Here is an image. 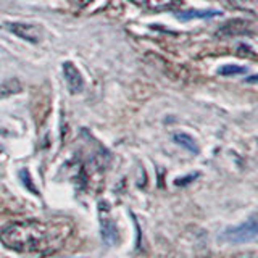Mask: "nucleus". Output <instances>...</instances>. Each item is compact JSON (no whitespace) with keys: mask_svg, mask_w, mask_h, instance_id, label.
Listing matches in <instances>:
<instances>
[{"mask_svg":"<svg viewBox=\"0 0 258 258\" xmlns=\"http://www.w3.org/2000/svg\"><path fill=\"white\" fill-rule=\"evenodd\" d=\"M71 234L73 226L63 220H23L5 226L0 240L20 253H53L67 244Z\"/></svg>","mask_w":258,"mask_h":258,"instance_id":"obj_1","label":"nucleus"},{"mask_svg":"<svg viewBox=\"0 0 258 258\" xmlns=\"http://www.w3.org/2000/svg\"><path fill=\"white\" fill-rule=\"evenodd\" d=\"M258 237V226L256 216L248 218L245 223H242L234 228H228L223 232V240L228 244H247V242H255Z\"/></svg>","mask_w":258,"mask_h":258,"instance_id":"obj_2","label":"nucleus"},{"mask_svg":"<svg viewBox=\"0 0 258 258\" xmlns=\"http://www.w3.org/2000/svg\"><path fill=\"white\" fill-rule=\"evenodd\" d=\"M216 34L220 37H232V36H252L253 28L252 24L244 20H231L224 23L223 26L216 31Z\"/></svg>","mask_w":258,"mask_h":258,"instance_id":"obj_3","label":"nucleus"},{"mask_svg":"<svg viewBox=\"0 0 258 258\" xmlns=\"http://www.w3.org/2000/svg\"><path fill=\"white\" fill-rule=\"evenodd\" d=\"M147 12H174L182 7V0H129Z\"/></svg>","mask_w":258,"mask_h":258,"instance_id":"obj_4","label":"nucleus"},{"mask_svg":"<svg viewBox=\"0 0 258 258\" xmlns=\"http://www.w3.org/2000/svg\"><path fill=\"white\" fill-rule=\"evenodd\" d=\"M5 28L8 31H12L15 36H18L24 40H29V42H39L40 40V28L36 24H26V23H8L5 24Z\"/></svg>","mask_w":258,"mask_h":258,"instance_id":"obj_5","label":"nucleus"},{"mask_svg":"<svg viewBox=\"0 0 258 258\" xmlns=\"http://www.w3.org/2000/svg\"><path fill=\"white\" fill-rule=\"evenodd\" d=\"M63 76L67 79V84L73 94H78L84 89V79L81 76L79 70L71 61H67L63 64Z\"/></svg>","mask_w":258,"mask_h":258,"instance_id":"obj_6","label":"nucleus"},{"mask_svg":"<svg viewBox=\"0 0 258 258\" xmlns=\"http://www.w3.org/2000/svg\"><path fill=\"white\" fill-rule=\"evenodd\" d=\"M100 224H102V239L105 240V244L107 245H113L118 240L116 224L113 223V220L108 215H102Z\"/></svg>","mask_w":258,"mask_h":258,"instance_id":"obj_7","label":"nucleus"},{"mask_svg":"<svg viewBox=\"0 0 258 258\" xmlns=\"http://www.w3.org/2000/svg\"><path fill=\"white\" fill-rule=\"evenodd\" d=\"M228 4L237 10L242 12H248L252 15H256V8H258V0H228Z\"/></svg>","mask_w":258,"mask_h":258,"instance_id":"obj_8","label":"nucleus"},{"mask_svg":"<svg viewBox=\"0 0 258 258\" xmlns=\"http://www.w3.org/2000/svg\"><path fill=\"white\" fill-rule=\"evenodd\" d=\"M173 139H174V142L181 144L182 147H185L189 152H194V153H197V152H199V147H197L196 141H194V137H190L189 134L177 133V134H174V136H173Z\"/></svg>","mask_w":258,"mask_h":258,"instance_id":"obj_9","label":"nucleus"},{"mask_svg":"<svg viewBox=\"0 0 258 258\" xmlns=\"http://www.w3.org/2000/svg\"><path fill=\"white\" fill-rule=\"evenodd\" d=\"M221 15L220 12H213V10H204V12H199V10H190V12H181L177 13L181 20H190V18H212V16H218Z\"/></svg>","mask_w":258,"mask_h":258,"instance_id":"obj_10","label":"nucleus"},{"mask_svg":"<svg viewBox=\"0 0 258 258\" xmlns=\"http://www.w3.org/2000/svg\"><path fill=\"white\" fill-rule=\"evenodd\" d=\"M21 91V86L18 81H7V83H4L2 86H0V99H4V97L7 95H12L15 92H20Z\"/></svg>","mask_w":258,"mask_h":258,"instance_id":"obj_11","label":"nucleus"},{"mask_svg":"<svg viewBox=\"0 0 258 258\" xmlns=\"http://www.w3.org/2000/svg\"><path fill=\"white\" fill-rule=\"evenodd\" d=\"M218 73H220L221 76H237V75H242V73H247V68L237 67V64H224Z\"/></svg>","mask_w":258,"mask_h":258,"instance_id":"obj_12","label":"nucleus"}]
</instances>
